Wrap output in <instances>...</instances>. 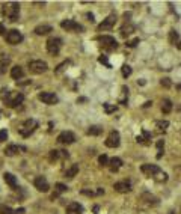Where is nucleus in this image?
Masks as SVG:
<instances>
[{"mask_svg": "<svg viewBox=\"0 0 181 214\" xmlns=\"http://www.w3.org/2000/svg\"><path fill=\"white\" fill-rule=\"evenodd\" d=\"M100 63H104L106 67H109L110 68V63H109V60H107V56H100Z\"/></svg>", "mask_w": 181, "mask_h": 214, "instance_id": "nucleus-41", "label": "nucleus"}, {"mask_svg": "<svg viewBox=\"0 0 181 214\" xmlns=\"http://www.w3.org/2000/svg\"><path fill=\"white\" fill-rule=\"evenodd\" d=\"M97 41L101 44L104 48H107V50H116V48H118V42H116V39H115L113 36H109V35L98 36Z\"/></svg>", "mask_w": 181, "mask_h": 214, "instance_id": "nucleus-3", "label": "nucleus"}, {"mask_svg": "<svg viewBox=\"0 0 181 214\" xmlns=\"http://www.w3.org/2000/svg\"><path fill=\"white\" fill-rule=\"evenodd\" d=\"M98 163L101 164V166H109V158H107V155H100L98 157Z\"/></svg>", "mask_w": 181, "mask_h": 214, "instance_id": "nucleus-36", "label": "nucleus"}, {"mask_svg": "<svg viewBox=\"0 0 181 214\" xmlns=\"http://www.w3.org/2000/svg\"><path fill=\"white\" fill-rule=\"evenodd\" d=\"M68 65H69V60H65V62H62L60 65H58V67H56V69H54V72H56V74H60V72H62L63 69L67 68Z\"/></svg>", "mask_w": 181, "mask_h": 214, "instance_id": "nucleus-30", "label": "nucleus"}, {"mask_svg": "<svg viewBox=\"0 0 181 214\" xmlns=\"http://www.w3.org/2000/svg\"><path fill=\"white\" fill-rule=\"evenodd\" d=\"M6 139H8V131H6V130H2V131H0V142H5Z\"/></svg>", "mask_w": 181, "mask_h": 214, "instance_id": "nucleus-40", "label": "nucleus"}, {"mask_svg": "<svg viewBox=\"0 0 181 214\" xmlns=\"http://www.w3.org/2000/svg\"><path fill=\"white\" fill-rule=\"evenodd\" d=\"M38 98H39L44 104H48V106H53V104H56L59 101L58 95L53 94V92H41V94L38 95Z\"/></svg>", "mask_w": 181, "mask_h": 214, "instance_id": "nucleus-9", "label": "nucleus"}, {"mask_svg": "<svg viewBox=\"0 0 181 214\" xmlns=\"http://www.w3.org/2000/svg\"><path fill=\"white\" fill-rule=\"evenodd\" d=\"M155 127L158 130H166L169 127V122H168V121H157V122H155Z\"/></svg>", "mask_w": 181, "mask_h": 214, "instance_id": "nucleus-32", "label": "nucleus"}, {"mask_svg": "<svg viewBox=\"0 0 181 214\" xmlns=\"http://www.w3.org/2000/svg\"><path fill=\"white\" fill-rule=\"evenodd\" d=\"M104 143H106L107 148H116V146H119V143H121L119 133H118V131H112V133L107 136V139H106Z\"/></svg>", "mask_w": 181, "mask_h": 214, "instance_id": "nucleus-11", "label": "nucleus"}, {"mask_svg": "<svg viewBox=\"0 0 181 214\" xmlns=\"http://www.w3.org/2000/svg\"><path fill=\"white\" fill-rule=\"evenodd\" d=\"M5 14L8 15L11 21H17L20 15V3L17 2H9L5 5Z\"/></svg>", "mask_w": 181, "mask_h": 214, "instance_id": "nucleus-2", "label": "nucleus"}, {"mask_svg": "<svg viewBox=\"0 0 181 214\" xmlns=\"http://www.w3.org/2000/svg\"><path fill=\"white\" fill-rule=\"evenodd\" d=\"M140 171L143 172L147 177H153L157 181H166L168 180V175L162 172V169L157 166V164H142Z\"/></svg>", "mask_w": 181, "mask_h": 214, "instance_id": "nucleus-1", "label": "nucleus"}, {"mask_svg": "<svg viewBox=\"0 0 181 214\" xmlns=\"http://www.w3.org/2000/svg\"><path fill=\"white\" fill-rule=\"evenodd\" d=\"M58 142L62 143V145H71V143L76 142V136H74V133H71V131H62L59 136H58Z\"/></svg>", "mask_w": 181, "mask_h": 214, "instance_id": "nucleus-10", "label": "nucleus"}, {"mask_svg": "<svg viewBox=\"0 0 181 214\" xmlns=\"http://www.w3.org/2000/svg\"><path fill=\"white\" fill-rule=\"evenodd\" d=\"M60 27L62 29H65L67 32H77V33H82L85 29L82 24H78L77 21H74V20H63L62 23H60Z\"/></svg>", "mask_w": 181, "mask_h": 214, "instance_id": "nucleus-4", "label": "nucleus"}, {"mask_svg": "<svg viewBox=\"0 0 181 214\" xmlns=\"http://www.w3.org/2000/svg\"><path fill=\"white\" fill-rule=\"evenodd\" d=\"M160 85L163 86V87H171V78H168V77H164L160 80Z\"/></svg>", "mask_w": 181, "mask_h": 214, "instance_id": "nucleus-38", "label": "nucleus"}, {"mask_svg": "<svg viewBox=\"0 0 181 214\" xmlns=\"http://www.w3.org/2000/svg\"><path fill=\"white\" fill-rule=\"evenodd\" d=\"M103 109L106 113H115V112L118 110V107L115 106V104H109V103H104L103 104Z\"/></svg>", "mask_w": 181, "mask_h": 214, "instance_id": "nucleus-28", "label": "nucleus"}, {"mask_svg": "<svg viewBox=\"0 0 181 214\" xmlns=\"http://www.w3.org/2000/svg\"><path fill=\"white\" fill-rule=\"evenodd\" d=\"M178 38H180V35H178V32L175 30V29H172L171 32H169V42L171 44H178Z\"/></svg>", "mask_w": 181, "mask_h": 214, "instance_id": "nucleus-26", "label": "nucleus"}, {"mask_svg": "<svg viewBox=\"0 0 181 214\" xmlns=\"http://www.w3.org/2000/svg\"><path fill=\"white\" fill-rule=\"evenodd\" d=\"M177 47H178V48H180V50H181V41H180V42H178V44H177Z\"/></svg>", "mask_w": 181, "mask_h": 214, "instance_id": "nucleus-46", "label": "nucleus"}, {"mask_svg": "<svg viewBox=\"0 0 181 214\" xmlns=\"http://www.w3.org/2000/svg\"><path fill=\"white\" fill-rule=\"evenodd\" d=\"M23 100H24V95L21 94V92H9L6 95V104H8L9 107H17L20 104L23 103Z\"/></svg>", "mask_w": 181, "mask_h": 214, "instance_id": "nucleus-5", "label": "nucleus"}, {"mask_svg": "<svg viewBox=\"0 0 181 214\" xmlns=\"http://www.w3.org/2000/svg\"><path fill=\"white\" fill-rule=\"evenodd\" d=\"M78 173V164H73L69 169H67L65 172V178H74Z\"/></svg>", "mask_w": 181, "mask_h": 214, "instance_id": "nucleus-22", "label": "nucleus"}, {"mask_svg": "<svg viewBox=\"0 0 181 214\" xmlns=\"http://www.w3.org/2000/svg\"><path fill=\"white\" fill-rule=\"evenodd\" d=\"M151 104H153V103H151V101H147V103L143 104V107H149V106H151Z\"/></svg>", "mask_w": 181, "mask_h": 214, "instance_id": "nucleus-45", "label": "nucleus"}, {"mask_svg": "<svg viewBox=\"0 0 181 214\" xmlns=\"http://www.w3.org/2000/svg\"><path fill=\"white\" fill-rule=\"evenodd\" d=\"M48 157H50V160H52V162H53V160H58V158H60V151H58V149H52Z\"/></svg>", "mask_w": 181, "mask_h": 214, "instance_id": "nucleus-35", "label": "nucleus"}, {"mask_svg": "<svg viewBox=\"0 0 181 214\" xmlns=\"http://www.w3.org/2000/svg\"><path fill=\"white\" fill-rule=\"evenodd\" d=\"M163 151H164V142L163 140H158L157 142V158H162Z\"/></svg>", "mask_w": 181, "mask_h": 214, "instance_id": "nucleus-29", "label": "nucleus"}, {"mask_svg": "<svg viewBox=\"0 0 181 214\" xmlns=\"http://www.w3.org/2000/svg\"><path fill=\"white\" fill-rule=\"evenodd\" d=\"M6 41H8L11 45H17L23 41V35L20 30L17 29H12V30H9L8 33H6Z\"/></svg>", "mask_w": 181, "mask_h": 214, "instance_id": "nucleus-8", "label": "nucleus"}, {"mask_svg": "<svg viewBox=\"0 0 181 214\" xmlns=\"http://www.w3.org/2000/svg\"><path fill=\"white\" fill-rule=\"evenodd\" d=\"M9 62H11L9 56L8 54H3L2 59H0V74H5V72H6V67L9 65Z\"/></svg>", "mask_w": 181, "mask_h": 214, "instance_id": "nucleus-20", "label": "nucleus"}, {"mask_svg": "<svg viewBox=\"0 0 181 214\" xmlns=\"http://www.w3.org/2000/svg\"><path fill=\"white\" fill-rule=\"evenodd\" d=\"M101 131H103L101 127H98V125H91V127L88 128V134H89V136H98V134H101Z\"/></svg>", "mask_w": 181, "mask_h": 214, "instance_id": "nucleus-24", "label": "nucleus"}, {"mask_svg": "<svg viewBox=\"0 0 181 214\" xmlns=\"http://www.w3.org/2000/svg\"><path fill=\"white\" fill-rule=\"evenodd\" d=\"M113 188H115L116 192H119V193H127V192L131 190V184H130V181H127V180L118 181V182H115Z\"/></svg>", "mask_w": 181, "mask_h": 214, "instance_id": "nucleus-14", "label": "nucleus"}, {"mask_svg": "<svg viewBox=\"0 0 181 214\" xmlns=\"http://www.w3.org/2000/svg\"><path fill=\"white\" fill-rule=\"evenodd\" d=\"M121 166H122V160H121L119 157H113V158L109 160V169L112 172H118Z\"/></svg>", "mask_w": 181, "mask_h": 214, "instance_id": "nucleus-17", "label": "nucleus"}, {"mask_svg": "<svg viewBox=\"0 0 181 214\" xmlns=\"http://www.w3.org/2000/svg\"><path fill=\"white\" fill-rule=\"evenodd\" d=\"M20 149H21V148H20L18 145H8L6 146V149H5V154L8 155V157H12V155L18 154Z\"/></svg>", "mask_w": 181, "mask_h": 214, "instance_id": "nucleus-21", "label": "nucleus"}, {"mask_svg": "<svg viewBox=\"0 0 181 214\" xmlns=\"http://www.w3.org/2000/svg\"><path fill=\"white\" fill-rule=\"evenodd\" d=\"M133 30H134V27L133 26H124L122 29H121V35H122V36H128Z\"/></svg>", "mask_w": 181, "mask_h": 214, "instance_id": "nucleus-31", "label": "nucleus"}, {"mask_svg": "<svg viewBox=\"0 0 181 214\" xmlns=\"http://www.w3.org/2000/svg\"><path fill=\"white\" fill-rule=\"evenodd\" d=\"M3 33H5V26L0 24V35H3Z\"/></svg>", "mask_w": 181, "mask_h": 214, "instance_id": "nucleus-44", "label": "nucleus"}, {"mask_svg": "<svg viewBox=\"0 0 181 214\" xmlns=\"http://www.w3.org/2000/svg\"><path fill=\"white\" fill-rule=\"evenodd\" d=\"M60 48H62V39L60 38H50L47 41V52L50 54H53V56L59 54Z\"/></svg>", "mask_w": 181, "mask_h": 214, "instance_id": "nucleus-6", "label": "nucleus"}, {"mask_svg": "<svg viewBox=\"0 0 181 214\" xmlns=\"http://www.w3.org/2000/svg\"><path fill=\"white\" fill-rule=\"evenodd\" d=\"M53 30V27L52 26H48V24H39V26H36L35 27V33L36 35H39V36H41V35H47V33H50V32H52Z\"/></svg>", "mask_w": 181, "mask_h": 214, "instance_id": "nucleus-19", "label": "nucleus"}, {"mask_svg": "<svg viewBox=\"0 0 181 214\" xmlns=\"http://www.w3.org/2000/svg\"><path fill=\"white\" fill-rule=\"evenodd\" d=\"M11 77L14 78V80H20V78L24 77V69L21 68V67H12L11 68Z\"/></svg>", "mask_w": 181, "mask_h": 214, "instance_id": "nucleus-18", "label": "nucleus"}, {"mask_svg": "<svg viewBox=\"0 0 181 214\" xmlns=\"http://www.w3.org/2000/svg\"><path fill=\"white\" fill-rule=\"evenodd\" d=\"M29 69L32 72H35V74H43V72H45L48 69V65L44 60H30L29 62Z\"/></svg>", "mask_w": 181, "mask_h": 214, "instance_id": "nucleus-7", "label": "nucleus"}, {"mask_svg": "<svg viewBox=\"0 0 181 214\" xmlns=\"http://www.w3.org/2000/svg\"><path fill=\"white\" fill-rule=\"evenodd\" d=\"M15 214H24V208H18V210H15Z\"/></svg>", "mask_w": 181, "mask_h": 214, "instance_id": "nucleus-43", "label": "nucleus"}, {"mask_svg": "<svg viewBox=\"0 0 181 214\" xmlns=\"http://www.w3.org/2000/svg\"><path fill=\"white\" fill-rule=\"evenodd\" d=\"M121 71H122V76L127 78L131 76V68H130L128 65H122V68H121Z\"/></svg>", "mask_w": 181, "mask_h": 214, "instance_id": "nucleus-34", "label": "nucleus"}, {"mask_svg": "<svg viewBox=\"0 0 181 214\" xmlns=\"http://www.w3.org/2000/svg\"><path fill=\"white\" fill-rule=\"evenodd\" d=\"M3 180H5V182H6L11 188H17V178H15L12 173L5 172V173H3Z\"/></svg>", "mask_w": 181, "mask_h": 214, "instance_id": "nucleus-16", "label": "nucleus"}, {"mask_svg": "<svg viewBox=\"0 0 181 214\" xmlns=\"http://www.w3.org/2000/svg\"><path fill=\"white\" fill-rule=\"evenodd\" d=\"M127 100H128V87H127V86H122V97L119 98V103L127 104Z\"/></svg>", "mask_w": 181, "mask_h": 214, "instance_id": "nucleus-27", "label": "nucleus"}, {"mask_svg": "<svg viewBox=\"0 0 181 214\" xmlns=\"http://www.w3.org/2000/svg\"><path fill=\"white\" fill-rule=\"evenodd\" d=\"M67 214H83V207L78 202H71L67 207Z\"/></svg>", "mask_w": 181, "mask_h": 214, "instance_id": "nucleus-15", "label": "nucleus"}, {"mask_svg": "<svg viewBox=\"0 0 181 214\" xmlns=\"http://www.w3.org/2000/svg\"><path fill=\"white\" fill-rule=\"evenodd\" d=\"M115 23H116V15L115 14H110L109 17L103 20V23L98 26V30L101 32V30H110L113 26H115Z\"/></svg>", "mask_w": 181, "mask_h": 214, "instance_id": "nucleus-13", "label": "nucleus"}, {"mask_svg": "<svg viewBox=\"0 0 181 214\" xmlns=\"http://www.w3.org/2000/svg\"><path fill=\"white\" fill-rule=\"evenodd\" d=\"M0 213H2V214H15V211H14L11 207H8V205H2V207H0Z\"/></svg>", "mask_w": 181, "mask_h": 214, "instance_id": "nucleus-33", "label": "nucleus"}, {"mask_svg": "<svg viewBox=\"0 0 181 214\" xmlns=\"http://www.w3.org/2000/svg\"><path fill=\"white\" fill-rule=\"evenodd\" d=\"M56 190H58V193H63V192L68 190V187H67L65 184H62V182H58V184H56Z\"/></svg>", "mask_w": 181, "mask_h": 214, "instance_id": "nucleus-37", "label": "nucleus"}, {"mask_svg": "<svg viewBox=\"0 0 181 214\" xmlns=\"http://www.w3.org/2000/svg\"><path fill=\"white\" fill-rule=\"evenodd\" d=\"M171 110H172V101L168 100V98H164L163 101H162V112L168 115V113H171Z\"/></svg>", "mask_w": 181, "mask_h": 214, "instance_id": "nucleus-23", "label": "nucleus"}, {"mask_svg": "<svg viewBox=\"0 0 181 214\" xmlns=\"http://www.w3.org/2000/svg\"><path fill=\"white\" fill-rule=\"evenodd\" d=\"M139 42H140V39H139V38L130 39V41H127V47H136V45H138Z\"/></svg>", "mask_w": 181, "mask_h": 214, "instance_id": "nucleus-39", "label": "nucleus"}, {"mask_svg": "<svg viewBox=\"0 0 181 214\" xmlns=\"http://www.w3.org/2000/svg\"><path fill=\"white\" fill-rule=\"evenodd\" d=\"M86 17L89 18V21H91V23H94L95 20H94V14H91V12H88L86 14Z\"/></svg>", "mask_w": 181, "mask_h": 214, "instance_id": "nucleus-42", "label": "nucleus"}, {"mask_svg": "<svg viewBox=\"0 0 181 214\" xmlns=\"http://www.w3.org/2000/svg\"><path fill=\"white\" fill-rule=\"evenodd\" d=\"M177 89H178V91H181V85H177Z\"/></svg>", "mask_w": 181, "mask_h": 214, "instance_id": "nucleus-47", "label": "nucleus"}, {"mask_svg": "<svg viewBox=\"0 0 181 214\" xmlns=\"http://www.w3.org/2000/svg\"><path fill=\"white\" fill-rule=\"evenodd\" d=\"M149 139H151V133L147 131V130H142V136L136 137V140H138L139 143H143L145 140H149Z\"/></svg>", "mask_w": 181, "mask_h": 214, "instance_id": "nucleus-25", "label": "nucleus"}, {"mask_svg": "<svg viewBox=\"0 0 181 214\" xmlns=\"http://www.w3.org/2000/svg\"><path fill=\"white\" fill-rule=\"evenodd\" d=\"M33 184H35V187H36V190H39V192H43V193H47L48 188H50L48 181L45 180V177H36Z\"/></svg>", "mask_w": 181, "mask_h": 214, "instance_id": "nucleus-12", "label": "nucleus"}]
</instances>
